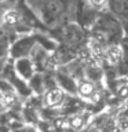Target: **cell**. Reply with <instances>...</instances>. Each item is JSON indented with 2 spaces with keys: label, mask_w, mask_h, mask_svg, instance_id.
Listing matches in <instances>:
<instances>
[{
  "label": "cell",
  "mask_w": 128,
  "mask_h": 132,
  "mask_svg": "<svg viewBox=\"0 0 128 132\" xmlns=\"http://www.w3.org/2000/svg\"><path fill=\"white\" fill-rule=\"evenodd\" d=\"M10 39L8 36H0V61H7L10 56Z\"/></svg>",
  "instance_id": "cell-5"
},
{
  "label": "cell",
  "mask_w": 128,
  "mask_h": 132,
  "mask_svg": "<svg viewBox=\"0 0 128 132\" xmlns=\"http://www.w3.org/2000/svg\"><path fill=\"white\" fill-rule=\"evenodd\" d=\"M30 50H32V40L28 39V37H22V39L11 44L8 58H12L14 61L19 59V58H26Z\"/></svg>",
  "instance_id": "cell-1"
},
{
  "label": "cell",
  "mask_w": 128,
  "mask_h": 132,
  "mask_svg": "<svg viewBox=\"0 0 128 132\" xmlns=\"http://www.w3.org/2000/svg\"><path fill=\"white\" fill-rule=\"evenodd\" d=\"M110 7L116 14L128 16V0H114L110 3Z\"/></svg>",
  "instance_id": "cell-4"
},
{
  "label": "cell",
  "mask_w": 128,
  "mask_h": 132,
  "mask_svg": "<svg viewBox=\"0 0 128 132\" xmlns=\"http://www.w3.org/2000/svg\"><path fill=\"white\" fill-rule=\"evenodd\" d=\"M62 101V91L58 88H50L44 95V105L48 107L57 106Z\"/></svg>",
  "instance_id": "cell-3"
},
{
  "label": "cell",
  "mask_w": 128,
  "mask_h": 132,
  "mask_svg": "<svg viewBox=\"0 0 128 132\" xmlns=\"http://www.w3.org/2000/svg\"><path fill=\"white\" fill-rule=\"evenodd\" d=\"M14 69L15 73L23 80H30L33 77V62L28 56L14 61Z\"/></svg>",
  "instance_id": "cell-2"
},
{
  "label": "cell",
  "mask_w": 128,
  "mask_h": 132,
  "mask_svg": "<svg viewBox=\"0 0 128 132\" xmlns=\"http://www.w3.org/2000/svg\"><path fill=\"white\" fill-rule=\"evenodd\" d=\"M92 92V85L88 84V82H84V84L80 85V94L83 95H90Z\"/></svg>",
  "instance_id": "cell-7"
},
{
  "label": "cell",
  "mask_w": 128,
  "mask_h": 132,
  "mask_svg": "<svg viewBox=\"0 0 128 132\" xmlns=\"http://www.w3.org/2000/svg\"><path fill=\"white\" fill-rule=\"evenodd\" d=\"M14 87H12V84L8 80H6V78L0 77V92H2L3 95L6 94H10V92H14Z\"/></svg>",
  "instance_id": "cell-6"
}]
</instances>
